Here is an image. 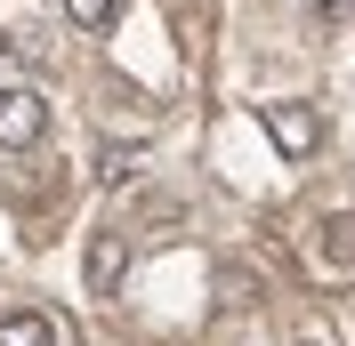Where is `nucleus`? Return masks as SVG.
Returning a JSON list of instances; mask_svg holds the SVG:
<instances>
[{"label":"nucleus","instance_id":"obj_1","mask_svg":"<svg viewBox=\"0 0 355 346\" xmlns=\"http://www.w3.org/2000/svg\"><path fill=\"white\" fill-rule=\"evenodd\" d=\"M259 129L275 137L283 161H307V153L323 145V113H315L307 97H275V105H259Z\"/></svg>","mask_w":355,"mask_h":346},{"label":"nucleus","instance_id":"obj_2","mask_svg":"<svg viewBox=\"0 0 355 346\" xmlns=\"http://www.w3.org/2000/svg\"><path fill=\"white\" fill-rule=\"evenodd\" d=\"M41 137H49V97L24 89V81H8L0 89V153H33Z\"/></svg>","mask_w":355,"mask_h":346},{"label":"nucleus","instance_id":"obj_3","mask_svg":"<svg viewBox=\"0 0 355 346\" xmlns=\"http://www.w3.org/2000/svg\"><path fill=\"white\" fill-rule=\"evenodd\" d=\"M121 274H130V234H89V258H81V282H89V298H113L121 290Z\"/></svg>","mask_w":355,"mask_h":346},{"label":"nucleus","instance_id":"obj_4","mask_svg":"<svg viewBox=\"0 0 355 346\" xmlns=\"http://www.w3.org/2000/svg\"><path fill=\"white\" fill-rule=\"evenodd\" d=\"M315 274H355V210H331L315 217Z\"/></svg>","mask_w":355,"mask_h":346},{"label":"nucleus","instance_id":"obj_5","mask_svg":"<svg viewBox=\"0 0 355 346\" xmlns=\"http://www.w3.org/2000/svg\"><path fill=\"white\" fill-rule=\"evenodd\" d=\"M0 346H57L49 314H0Z\"/></svg>","mask_w":355,"mask_h":346},{"label":"nucleus","instance_id":"obj_6","mask_svg":"<svg viewBox=\"0 0 355 346\" xmlns=\"http://www.w3.org/2000/svg\"><path fill=\"white\" fill-rule=\"evenodd\" d=\"M65 17L81 24V33H105V24L121 17V0H65Z\"/></svg>","mask_w":355,"mask_h":346},{"label":"nucleus","instance_id":"obj_7","mask_svg":"<svg viewBox=\"0 0 355 346\" xmlns=\"http://www.w3.org/2000/svg\"><path fill=\"white\" fill-rule=\"evenodd\" d=\"M250 290H259L250 266H218V298H226V306H250Z\"/></svg>","mask_w":355,"mask_h":346},{"label":"nucleus","instance_id":"obj_8","mask_svg":"<svg viewBox=\"0 0 355 346\" xmlns=\"http://www.w3.org/2000/svg\"><path fill=\"white\" fill-rule=\"evenodd\" d=\"M130 161H137L130 145H105V161H97V177H105V185H121V177H130Z\"/></svg>","mask_w":355,"mask_h":346},{"label":"nucleus","instance_id":"obj_9","mask_svg":"<svg viewBox=\"0 0 355 346\" xmlns=\"http://www.w3.org/2000/svg\"><path fill=\"white\" fill-rule=\"evenodd\" d=\"M307 8H315V24H347L355 17V0H307Z\"/></svg>","mask_w":355,"mask_h":346},{"label":"nucleus","instance_id":"obj_10","mask_svg":"<svg viewBox=\"0 0 355 346\" xmlns=\"http://www.w3.org/2000/svg\"><path fill=\"white\" fill-rule=\"evenodd\" d=\"M0 65H8V41H0Z\"/></svg>","mask_w":355,"mask_h":346},{"label":"nucleus","instance_id":"obj_11","mask_svg":"<svg viewBox=\"0 0 355 346\" xmlns=\"http://www.w3.org/2000/svg\"><path fill=\"white\" fill-rule=\"evenodd\" d=\"M299 346H323V338H299Z\"/></svg>","mask_w":355,"mask_h":346}]
</instances>
